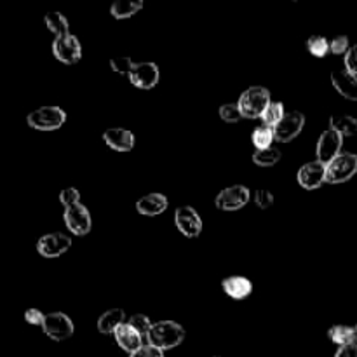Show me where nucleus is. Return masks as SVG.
<instances>
[{"instance_id": "20e7f679", "label": "nucleus", "mask_w": 357, "mask_h": 357, "mask_svg": "<svg viewBox=\"0 0 357 357\" xmlns=\"http://www.w3.org/2000/svg\"><path fill=\"white\" fill-rule=\"evenodd\" d=\"M357 174V155L356 153H340L331 162L326 164V183L340 185L352 180Z\"/></svg>"}, {"instance_id": "473e14b6", "label": "nucleus", "mask_w": 357, "mask_h": 357, "mask_svg": "<svg viewBox=\"0 0 357 357\" xmlns=\"http://www.w3.org/2000/svg\"><path fill=\"white\" fill-rule=\"evenodd\" d=\"M349 49H351V42L347 35H338L330 40V52L333 54H347Z\"/></svg>"}, {"instance_id": "dca6fc26", "label": "nucleus", "mask_w": 357, "mask_h": 357, "mask_svg": "<svg viewBox=\"0 0 357 357\" xmlns=\"http://www.w3.org/2000/svg\"><path fill=\"white\" fill-rule=\"evenodd\" d=\"M331 84L345 100L357 101V75L347 70H337L331 73Z\"/></svg>"}, {"instance_id": "f257e3e1", "label": "nucleus", "mask_w": 357, "mask_h": 357, "mask_svg": "<svg viewBox=\"0 0 357 357\" xmlns=\"http://www.w3.org/2000/svg\"><path fill=\"white\" fill-rule=\"evenodd\" d=\"M185 328L174 321H159L152 324L149 335H146V344L159 351L166 352L178 347L185 340Z\"/></svg>"}, {"instance_id": "6ab92c4d", "label": "nucleus", "mask_w": 357, "mask_h": 357, "mask_svg": "<svg viewBox=\"0 0 357 357\" xmlns=\"http://www.w3.org/2000/svg\"><path fill=\"white\" fill-rule=\"evenodd\" d=\"M115 340H117V345L122 349V351L129 352H136L138 349H142L143 345V337L131 326L129 323H124L117 331H115Z\"/></svg>"}, {"instance_id": "1a4fd4ad", "label": "nucleus", "mask_w": 357, "mask_h": 357, "mask_svg": "<svg viewBox=\"0 0 357 357\" xmlns=\"http://www.w3.org/2000/svg\"><path fill=\"white\" fill-rule=\"evenodd\" d=\"M174 225L188 239H195L202 232V218L192 206H181L174 211Z\"/></svg>"}, {"instance_id": "5701e85b", "label": "nucleus", "mask_w": 357, "mask_h": 357, "mask_svg": "<svg viewBox=\"0 0 357 357\" xmlns=\"http://www.w3.org/2000/svg\"><path fill=\"white\" fill-rule=\"evenodd\" d=\"M44 23L49 31L56 35V37H65L70 35V23L61 13H47L44 17Z\"/></svg>"}, {"instance_id": "7ed1b4c3", "label": "nucleus", "mask_w": 357, "mask_h": 357, "mask_svg": "<svg viewBox=\"0 0 357 357\" xmlns=\"http://www.w3.org/2000/svg\"><path fill=\"white\" fill-rule=\"evenodd\" d=\"M26 122L37 131H56L66 122V112L61 107H40L28 114Z\"/></svg>"}, {"instance_id": "e433bc0d", "label": "nucleus", "mask_w": 357, "mask_h": 357, "mask_svg": "<svg viewBox=\"0 0 357 357\" xmlns=\"http://www.w3.org/2000/svg\"><path fill=\"white\" fill-rule=\"evenodd\" d=\"M129 357H164V352L146 344V345H143L142 349H138L136 352L129 354Z\"/></svg>"}, {"instance_id": "4c0bfd02", "label": "nucleus", "mask_w": 357, "mask_h": 357, "mask_svg": "<svg viewBox=\"0 0 357 357\" xmlns=\"http://www.w3.org/2000/svg\"><path fill=\"white\" fill-rule=\"evenodd\" d=\"M335 357H357V340L351 342V344L347 345H342V347H338L337 354Z\"/></svg>"}, {"instance_id": "393cba45", "label": "nucleus", "mask_w": 357, "mask_h": 357, "mask_svg": "<svg viewBox=\"0 0 357 357\" xmlns=\"http://www.w3.org/2000/svg\"><path fill=\"white\" fill-rule=\"evenodd\" d=\"M284 103L282 101H271L267 110L261 115V122H264V126H268V128H275L284 119Z\"/></svg>"}, {"instance_id": "f03ea898", "label": "nucleus", "mask_w": 357, "mask_h": 357, "mask_svg": "<svg viewBox=\"0 0 357 357\" xmlns=\"http://www.w3.org/2000/svg\"><path fill=\"white\" fill-rule=\"evenodd\" d=\"M271 101V91L267 87L253 86L241 94L237 107H239L243 119H261Z\"/></svg>"}, {"instance_id": "aec40b11", "label": "nucleus", "mask_w": 357, "mask_h": 357, "mask_svg": "<svg viewBox=\"0 0 357 357\" xmlns=\"http://www.w3.org/2000/svg\"><path fill=\"white\" fill-rule=\"evenodd\" d=\"M126 321V312L122 309H110L98 319V331L101 335H115V331L122 326Z\"/></svg>"}, {"instance_id": "b1692460", "label": "nucleus", "mask_w": 357, "mask_h": 357, "mask_svg": "<svg viewBox=\"0 0 357 357\" xmlns=\"http://www.w3.org/2000/svg\"><path fill=\"white\" fill-rule=\"evenodd\" d=\"M328 338H330L333 344H337L338 347L357 340L354 326H345V324H337V326L330 328V330H328Z\"/></svg>"}, {"instance_id": "4468645a", "label": "nucleus", "mask_w": 357, "mask_h": 357, "mask_svg": "<svg viewBox=\"0 0 357 357\" xmlns=\"http://www.w3.org/2000/svg\"><path fill=\"white\" fill-rule=\"evenodd\" d=\"M298 185L305 190H317L323 183H326V164L321 160H310L303 164L296 174Z\"/></svg>"}, {"instance_id": "c756f323", "label": "nucleus", "mask_w": 357, "mask_h": 357, "mask_svg": "<svg viewBox=\"0 0 357 357\" xmlns=\"http://www.w3.org/2000/svg\"><path fill=\"white\" fill-rule=\"evenodd\" d=\"M220 117H222V121L229 122V124H236L243 119V115H241L237 103H227L220 107Z\"/></svg>"}, {"instance_id": "2eb2a0df", "label": "nucleus", "mask_w": 357, "mask_h": 357, "mask_svg": "<svg viewBox=\"0 0 357 357\" xmlns=\"http://www.w3.org/2000/svg\"><path fill=\"white\" fill-rule=\"evenodd\" d=\"M103 139L115 152H131L135 149V135L128 129L112 128L103 132Z\"/></svg>"}, {"instance_id": "0eeeda50", "label": "nucleus", "mask_w": 357, "mask_h": 357, "mask_svg": "<svg viewBox=\"0 0 357 357\" xmlns=\"http://www.w3.org/2000/svg\"><path fill=\"white\" fill-rule=\"evenodd\" d=\"M63 220H65V225L73 236L84 237L91 232L93 229V220H91V213L82 202L72 206V208H65L63 213Z\"/></svg>"}, {"instance_id": "2f4dec72", "label": "nucleus", "mask_w": 357, "mask_h": 357, "mask_svg": "<svg viewBox=\"0 0 357 357\" xmlns=\"http://www.w3.org/2000/svg\"><path fill=\"white\" fill-rule=\"evenodd\" d=\"M59 201H61V204L65 206V208H72V206L79 204L80 202V192L73 187L63 188V190L59 192Z\"/></svg>"}, {"instance_id": "cd10ccee", "label": "nucleus", "mask_w": 357, "mask_h": 357, "mask_svg": "<svg viewBox=\"0 0 357 357\" xmlns=\"http://www.w3.org/2000/svg\"><path fill=\"white\" fill-rule=\"evenodd\" d=\"M307 49L314 58H324L330 52V40L323 35H312L307 38Z\"/></svg>"}, {"instance_id": "f3484780", "label": "nucleus", "mask_w": 357, "mask_h": 357, "mask_svg": "<svg viewBox=\"0 0 357 357\" xmlns=\"http://www.w3.org/2000/svg\"><path fill=\"white\" fill-rule=\"evenodd\" d=\"M222 289L234 300H244L253 293V282L244 275H230L222 281Z\"/></svg>"}, {"instance_id": "6e6552de", "label": "nucleus", "mask_w": 357, "mask_h": 357, "mask_svg": "<svg viewBox=\"0 0 357 357\" xmlns=\"http://www.w3.org/2000/svg\"><path fill=\"white\" fill-rule=\"evenodd\" d=\"M52 54L58 61L65 65H75L82 58V45L75 35H65V37H56L52 42Z\"/></svg>"}, {"instance_id": "c9c22d12", "label": "nucleus", "mask_w": 357, "mask_h": 357, "mask_svg": "<svg viewBox=\"0 0 357 357\" xmlns=\"http://www.w3.org/2000/svg\"><path fill=\"white\" fill-rule=\"evenodd\" d=\"M345 70L357 75V45H352L345 54Z\"/></svg>"}, {"instance_id": "7c9ffc66", "label": "nucleus", "mask_w": 357, "mask_h": 357, "mask_svg": "<svg viewBox=\"0 0 357 357\" xmlns=\"http://www.w3.org/2000/svg\"><path fill=\"white\" fill-rule=\"evenodd\" d=\"M132 66H135V63H132V59L129 56H117V58L110 59V68L115 73H121V75H129Z\"/></svg>"}, {"instance_id": "c85d7f7f", "label": "nucleus", "mask_w": 357, "mask_h": 357, "mask_svg": "<svg viewBox=\"0 0 357 357\" xmlns=\"http://www.w3.org/2000/svg\"><path fill=\"white\" fill-rule=\"evenodd\" d=\"M128 323L131 324V326L135 328V330L138 331L143 338H146L150 328H152V321H150V317L145 316V314H135V316H132Z\"/></svg>"}, {"instance_id": "58836bf2", "label": "nucleus", "mask_w": 357, "mask_h": 357, "mask_svg": "<svg viewBox=\"0 0 357 357\" xmlns=\"http://www.w3.org/2000/svg\"><path fill=\"white\" fill-rule=\"evenodd\" d=\"M354 331H356V337H357V324L354 326Z\"/></svg>"}, {"instance_id": "72a5a7b5", "label": "nucleus", "mask_w": 357, "mask_h": 357, "mask_svg": "<svg viewBox=\"0 0 357 357\" xmlns=\"http://www.w3.org/2000/svg\"><path fill=\"white\" fill-rule=\"evenodd\" d=\"M255 202H257V206L260 209H268L274 204V194L271 190H267V188H258L255 192Z\"/></svg>"}, {"instance_id": "412c9836", "label": "nucleus", "mask_w": 357, "mask_h": 357, "mask_svg": "<svg viewBox=\"0 0 357 357\" xmlns=\"http://www.w3.org/2000/svg\"><path fill=\"white\" fill-rule=\"evenodd\" d=\"M143 9L142 0H117L112 3L110 14L115 20H129Z\"/></svg>"}, {"instance_id": "4be33fe9", "label": "nucleus", "mask_w": 357, "mask_h": 357, "mask_svg": "<svg viewBox=\"0 0 357 357\" xmlns=\"http://www.w3.org/2000/svg\"><path fill=\"white\" fill-rule=\"evenodd\" d=\"M330 129L337 131L338 135L354 136L357 135V119L352 115H333L330 119Z\"/></svg>"}, {"instance_id": "39448f33", "label": "nucleus", "mask_w": 357, "mask_h": 357, "mask_svg": "<svg viewBox=\"0 0 357 357\" xmlns=\"http://www.w3.org/2000/svg\"><path fill=\"white\" fill-rule=\"evenodd\" d=\"M250 188L244 187V185H232V187L223 188L216 195L215 206L220 211H239V209H243L250 202Z\"/></svg>"}, {"instance_id": "a211bd4d", "label": "nucleus", "mask_w": 357, "mask_h": 357, "mask_svg": "<svg viewBox=\"0 0 357 357\" xmlns=\"http://www.w3.org/2000/svg\"><path fill=\"white\" fill-rule=\"evenodd\" d=\"M169 206V201L164 194H159V192H153V194L145 195V197L139 199L136 202V209H138L139 215L143 216H159L162 215L164 211Z\"/></svg>"}, {"instance_id": "a878e982", "label": "nucleus", "mask_w": 357, "mask_h": 357, "mask_svg": "<svg viewBox=\"0 0 357 357\" xmlns=\"http://www.w3.org/2000/svg\"><path fill=\"white\" fill-rule=\"evenodd\" d=\"M251 139H253V145L257 146V150H265L271 149L272 143L275 142L274 128H268V126H258L257 129L251 135Z\"/></svg>"}, {"instance_id": "ddd939ff", "label": "nucleus", "mask_w": 357, "mask_h": 357, "mask_svg": "<svg viewBox=\"0 0 357 357\" xmlns=\"http://www.w3.org/2000/svg\"><path fill=\"white\" fill-rule=\"evenodd\" d=\"M160 72L159 66L152 61H143V63H135L131 73H129V80L135 87L143 91L153 89V87L159 84Z\"/></svg>"}, {"instance_id": "f704fd0d", "label": "nucleus", "mask_w": 357, "mask_h": 357, "mask_svg": "<svg viewBox=\"0 0 357 357\" xmlns=\"http://www.w3.org/2000/svg\"><path fill=\"white\" fill-rule=\"evenodd\" d=\"M44 319H45V314H42L38 309H28L26 312H24V321H26L28 324H31V326L42 328Z\"/></svg>"}, {"instance_id": "9b49d317", "label": "nucleus", "mask_w": 357, "mask_h": 357, "mask_svg": "<svg viewBox=\"0 0 357 357\" xmlns=\"http://www.w3.org/2000/svg\"><path fill=\"white\" fill-rule=\"evenodd\" d=\"M342 146H344V136L338 135L333 129H326V131L321 132L319 139H317V160H321L323 164L331 162L335 157H338L342 153Z\"/></svg>"}, {"instance_id": "bb28decb", "label": "nucleus", "mask_w": 357, "mask_h": 357, "mask_svg": "<svg viewBox=\"0 0 357 357\" xmlns=\"http://www.w3.org/2000/svg\"><path fill=\"white\" fill-rule=\"evenodd\" d=\"M281 150L275 149V146H271V149L257 150V152L253 153V162L260 167H272L281 160Z\"/></svg>"}, {"instance_id": "9d476101", "label": "nucleus", "mask_w": 357, "mask_h": 357, "mask_svg": "<svg viewBox=\"0 0 357 357\" xmlns=\"http://www.w3.org/2000/svg\"><path fill=\"white\" fill-rule=\"evenodd\" d=\"M72 248V237H68L63 232H51L45 234L38 239L37 251L44 258H58L65 255Z\"/></svg>"}, {"instance_id": "f8f14e48", "label": "nucleus", "mask_w": 357, "mask_h": 357, "mask_svg": "<svg viewBox=\"0 0 357 357\" xmlns=\"http://www.w3.org/2000/svg\"><path fill=\"white\" fill-rule=\"evenodd\" d=\"M303 126H305V115L302 112H286L284 119L274 128L275 142L289 143L302 132Z\"/></svg>"}, {"instance_id": "423d86ee", "label": "nucleus", "mask_w": 357, "mask_h": 357, "mask_svg": "<svg viewBox=\"0 0 357 357\" xmlns=\"http://www.w3.org/2000/svg\"><path fill=\"white\" fill-rule=\"evenodd\" d=\"M42 331H44L51 340L65 342L75 333V326H73V321L70 319L66 314L51 312V314H45L44 324H42Z\"/></svg>"}]
</instances>
